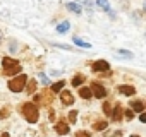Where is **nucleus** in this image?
Returning a JSON list of instances; mask_svg holds the SVG:
<instances>
[{"label": "nucleus", "instance_id": "1", "mask_svg": "<svg viewBox=\"0 0 146 137\" xmlns=\"http://www.w3.org/2000/svg\"><path fill=\"white\" fill-rule=\"evenodd\" d=\"M21 113L24 115V118H26L29 123H36L38 118H40L38 106H36L35 103H23V105H21Z\"/></svg>", "mask_w": 146, "mask_h": 137}, {"label": "nucleus", "instance_id": "2", "mask_svg": "<svg viewBox=\"0 0 146 137\" xmlns=\"http://www.w3.org/2000/svg\"><path fill=\"white\" fill-rule=\"evenodd\" d=\"M2 65H4V74L5 76H16L21 72V65L16 58H11V57H4L2 60Z\"/></svg>", "mask_w": 146, "mask_h": 137}, {"label": "nucleus", "instance_id": "3", "mask_svg": "<svg viewBox=\"0 0 146 137\" xmlns=\"http://www.w3.org/2000/svg\"><path fill=\"white\" fill-rule=\"evenodd\" d=\"M26 81H28V76H26V74H19L17 77H14V79L9 81V89H11L12 93H19V91L24 89Z\"/></svg>", "mask_w": 146, "mask_h": 137}, {"label": "nucleus", "instance_id": "4", "mask_svg": "<svg viewBox=\"0 0 146 137\" xmlns=\"http://www.w3.org/2000/svg\"><path fill=\"white\" fill-rule=\"evenodd\" d=\"M33 99H35V105H38V106H50L53 101V96H52V91L45 89L41 94L33 96Z\"/></svg>", "mask_w": 146, "mask_h": 137}, {"label": "nucleus", "instance_id": "5", "mask_svg": "<svg viewBox=\"0 0 146 137\" xmlns=\"http://www.w3.org/2000/svg\"><path fill=\"white\" fill-rule=\"evenodd\" d=\"M91 91H93V96L95 98H100V99H103L105 96H107V91H105V88L102 86V84H98V82H91V88H90Z\"/></svg>", "mask_w": 146, "mask_h": 137}, {"label": "nucleus", "instance_id": "6", "mask_svg": "<svg viewBox=\"0 0 146 137\" xmlns=\"http://www.w3.org/2000/svg\"><path fill=\"white\" fill-rule=\"evenodd\" d=\"M69 123L65 122V118H60L57 123H55V132L58 134V135H67L69 134Z\"/></svg>", "mask_w": 146, "mask_h": 137}, {"label": "nucleus", "instance_id": "7", "mask_svg": "<svg viewBox=\"0 0 146 137\" xmlns=\"http://www.w3.org/2000/svg\"><path fill=\"white\" fill-rule=\"evenodd\" d=\"M91 68H93L95 72H107L108 68H110V63L107 60H96V62H93Z\"/></svg>", "mask_w": 146, "mask_h": 137}, {"label": "nucleus", "instance_id": "8", "mask_svg": "<svg viewBox=\"0 0 146 137\" xmlns=\"http://www.w3.org/2000/svg\"><path fill=\"white\" fill-rule=\"evenodd\" d=\"M60 101H62V105H65V106H70L72 103H74V96H72V93L70 91H62L60 93Z\"/></svg>", "mask_w": 146, "mask_h": 137}, {"label": "nucleus", "instance_id": "9", "mask_svg": "<svg viewBox=\"0 0 146 137\" xmlns=\"http://www.w3.org/2000/svg\"><path fill=\"white\" fill-rule=\"evenodd\" d=\"M110 113H112V120H113V122H120V120H122V115H124V108H122L120 105H115V108H113Z\"/></svg>", "mask_w": 146, "mask_h": 137}, {"label": "nucleus", "instance_id": "10", "mask_svg": "<svg viewBox=\"0 0 146 137\" xmlns=\"http://www.w3.org/2000/svg\"><path fill=\"white\" fill-rule=\"evenodd\" d=\"M24 88H26V93H28V94H33V93L36 91V79H28Z\"/></svg>", "mask_w": 146, "mask_h": 137}, {"label": "nucleus", "instance_id": "11", "mask_svg": "<svg viewBox=\"0 0 146 137\" xmlns=\"http://www.w3.org/2000/svg\"><path fill=\"white\" fill-rule=\"evenodd\" d=\"M119 93H122L125 96H134L136 94V89L132 86H119Z\"/></svg>", "mask_w": 146, "mask_h": 137}, {"label": "nucleus", "instance_id": "12", "mask_svg": "<svg viewBox=\"0 0 146 137\" xmlns=\"http://www.w3.org/2000/svg\"><path fill=\"white\" fill-rule=\"evenodd\" d=\"M131 108H132V111L136 113H143L144 111V103L143 101H131Z\"/></svg>", "mask_w": 146, "mask_h": 137}, {"label": "nucleus", "instance_id": "13", "mask_svg": "<svg viewBox=\"0 0 146 137\" xmlns=\"http://www.w3.org/2000/svg\"><path fill=\"white\" fill-rule=\"evenodd\" d=\"M84 82V76L83 74H76L74 77H72V81H70V84L74 86V88H78V86H81Z\"/></svg>", "mask_w": 146, "mask_h": 137}, {"label": "nucleus", "instance_id": "14", "mask_svg": "<svg viewBox=\"0 0 146 137\" xmlns=\"http://www.w3.org/2000/svg\"><path fill=\"white\" fill-rule=\"evenodd\" d=\"M79 96L84 98V99H90L93 94H91V89H90V88H81V89H79Z\"/></svg>", "mask_w": 146, "mask_h": 137}, {"label": "nucleus", "instance_id": "15", "mask_svg": "<svg viewBox=\"0 0 146 137\" xmlns=\"http://www.w3.org/2000/svg\"><path fill=\"white\" fill-rule=\"evenodd\" d=\"M64 86H65V81H58V82H55L53 86H52V93H58V91H62L64 89Z\"/></svg>", "mask_w": 146, "mask_h": 137}, {"label": "nucleus", "instance_id": "16", "mask_svg": "<svg viewBox=\"0 0 146 137\" xmlns=\"http://www.w3.org/2000/svg\"><path fill=\"white\" fill-rule=\"evenodd\" d=\"M107 125H108V123H107L105 120H98V122L93 125V128H95V130H105V128H107Z\"/></svg>", "mask_w": 146, "mask_h": 137}, {"label": "nucleus", "instance_id": "17", "mask_svg": "<svg viewBox=\"0 0 146 137\" xmlns=\"http://www.w3.org/2000/svg\"><path fill=\"white\" fill-rule=\"evenodd\" d=\"M67 9L70 11V12H74V14H81V7L78 5V4H67Z\"/></svg>", "mask_w": 146, "mask_h": 137}, {"label": "nucleus", "instance_id": "18", "mask_svg": "<svg viewBox=\"0 0 146 137\" xmlns=\"http://www.w3.org/2000/svg\"><path fill=\"white\" fill-rule=\"evenodd\" d=\"M69 26H70V24H69V21H64L62 24H58L57 31H58V33H65V31H69Z\"/></svg>", "mask_w": 146, "mask_h": 137}, {"label": "nucleus", "instance_id": "19", "mask_svg": "<svg viewBox=\"0 0 146 137\" xmlns=\"http://www.w3.org/2000/svg\"><path fill=\"white\" fill-rule=\"evenodd\" d=\"M9 115H11V108H9V106H4L2 110H0V118H2V120L7 118Z\"/></svg>", "mask_w": 146, "mask_h": 137}, {"label": "nucleus", "instance_id": "20", "mask_svg": "<svg viewBox=\"0 0 146 137\" xmlns=\"http://www.w3.org/2000/svg\"><path fill=\"white\" fill-rule=\"evenodd\" d=\"M76 120H78V111L72 110V111L69 113V122H70V123H76Z\"/></svg>", "mask_w": 146, "mask_h": 137}, {"label": "nucleus", "instance_id": "21", "mask_svg": "<svg viewBox=\"0 0 146 137\" xmlns=\"http://www.w3.org/2000/svg\"><path fill=\"white\" fill-rule=\"evenodd\" d=\"M98 5H100L102 9H105V11H108L110 14H113V12H112V11L108 9V2H107V0H98Z\"/></svg>", "mask_w": 146, "mask_h": 137}, {"label": "nucleus", "instance_id": "22", "mask_svg": "<svg viewBox=\"0 0 146 137\" xmlns=\"http://www.w3.org/2000/svg\"><path fill=\"white\" fill-rule=\"evenodd\" d=\"M74 43H76V45H79V46H83V48H90V46H91L90 43H86V41H81V40H78V38H74Z\"/></svg>", "mask_w": 146, "mask_h": 137}, {"label": "nucleus", "instance_id": "23", "mask_svg": "<svg viewBox=\"0 0 146 137\" xmlns=\"http://www.w3.org/2000/svg\"><path fill=\"white\" fill-rule=\"evenodd\" d=\"M102 110H103V113H105V115H110V111H112V110H110V103H107V101H105V103H103V106H102Z\"/></svg>", "mask_w": 146, "mask_h": 137}, {"label": "nucleus", "instance_id": "24", "mask_svg": "<svg viewBox=\"0 0 146 137\" xmlns=\"http://www.w3.org/2000/svg\"><path fill=\"white\" fill-rule=\"evenodd\" d=\"M76 137H91V134L86 132V130H79V132L76 134Z\"/></svg>", "mask_w": 146, "mask_h": 137}, {"label": "nucleus", "instance_id": "25", "mask_svg": "<svg viewBox=\"0 0 146 137\" xmlns=\"http://www.w3.org/2000/svg\"><path fill=\"white\" fill-rule=\"evenodd\" d=\"M103 137H122V134L117 130V132H108L107 135H103Z\"/></svg>", "mask_w": 146, "mask_h": 137}, {"label": "nucleus", "instance_id": "26", "mask_svg": "<svg viewBox=\"0 0 146 137\" xmlns=\"http://www.w3.org/2000/svg\"><path fill=\"white\" fill-rule=\"evenodd\" d=\"M125 118L127 120H132L134 118V111L132 110H125Z\"/></svg>", "mask_w": 146, "mask_h": 137}, {"label": "nucleus", "instance_id": "27", "mask_svg": "<svg viewBox=\"0 0 146 137\" xmlns=\"http://www.w3.org/2000/svg\"><path fill=\"white\" fill-rule=\"evenodd\" d=\"M48 118H50V122H53V120H55V111H53L52 108L48 110Z\"/></svg>", "mask_w": 146, "mask_h": 137}, {"label": "nucleus", "instance_id": "28", "mask_svg": "<svg viewBox=\"0 0 146 137\" xmlns=\"http://www.w3.org/2000/svg\"><path fill=\"white\" fill-rule=\"evenodd\" d=\"M40 79H41V81H43V82H45V84H46V82H48V77H46V76H45V74H40Z\"/></svg>", "mask_w": 146, "mask_h": 137}, {"label": "nucleus", "instance_id": "29", "mask_svg": "<svg viewBox=\"0 0 146 137\" xmlns=\"http://www.w3.org/2000/svg\"><path fill=\"white\" fill-rule=\"evenodd\" d=\"M139 120H141V122H146V115H144V111L139 115Z\"/></svg>", "mask_w": 146, "mask_h": 137}, {"label": "nucleus", "instance_id": "30", "mask_svg": "<svg viewBox=\"0 0 146 137\" xmlns=\"http://www.w3.org/2000/svg\"><path fill=\"white\" fill-rule=\"evenodd\" d=\"M119 53H122V55H125V57H131V53H129V51H124V50H119Z\"/></svg>", "mask_w": 146, "mask_h": 137}, {"label": "nucleus", "instance_id": "31", "mask_svg": "<svg viewBox=\"0 0 146 137\" xmlns=\"http://www.w3.org/2000/svg\"><path fill=\"white\" fill-rule=\"evenodd\" d=\"M0 137H11V135H9V132H4L2 135H0Z\"/></svg>", "mask_w": 146, "mask_h": 137}, {"label": "nucleus", "instance_id": "32", "mask_svg": "<svg viewBox=\"0 0 146 137\" xmlns=\"http://www.w3.org/2000/svg\"><path fill=\"white\" fill-rule=\"evenodd\" d=\"M0 41H2V31H0Z\"/></svg>", "mask_w": 146, "mask_h": 137}, {"label": "nucleus", "instance_id": "33", "mask_svg": "<svg viewBox=\"0 0 146 137\" xmlns=\"http://www.w3.org/2000/svg\"><path fill=\"white\" fill-rule=\"evenodd\" d=\"M131 137H139V135H131Z\"/></svg>", "mask_w": 146, "mask_h": 137}]
</instances>
